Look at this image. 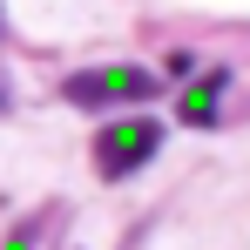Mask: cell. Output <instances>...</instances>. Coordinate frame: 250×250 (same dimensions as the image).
I'll return each mask as SVG.
<instances>
[{"label":"cell","instance_id":"obj_3","mask_svg":"<svg viewBox=\"0 0 250 250\" xmlns=\"http://www.w3.org/2000/svg\"><path fill=\"white\" fill-rule=\"evenodd\" d=\"M223 88H230V68H203L196 82L176 95V115L183 128H216V102H223Z\"/></svg>","mask_w":250,"mask_h":250},{"label":"cell","instance_id":"obj_5","mask_svg":"<svg viewBox=\"0 0 250 250\" xmlns=\"http://www.w3.org/2000/svg\"><path fill=\"white\" fill-rule=\"evenodd\" d=\"M0 34H7V27H0Z\"/></svg>","mask_w":250,"mask_h":250},{"label":"cell","instance_id":"obj_2","mask_svg":"<svg viewBox=\"0 0 250 250\" xmlns=\"http://www.w3.org/2000/svg\"><path fill=\"white\" fill-rule=\"evenodd\" d=\"M61 95H68L75 108H115V102L163 95V75H149V68H88V75H68Z\"/></svg>","mask_w":250,"mask_h":250},{"label":"cell","instance_id":"obj_4","mask_svg":"<svg viewBox=\"0 0 250 250\" xmlns=\"http://www.w3.org/2000/svg\"><path fill=\"white\" fill-rule=\"evenodd\" d=\"M0 108H7V88H0Z\"/></svg>","mask_w":250,"mask_h":250},{"label":"cell","instance_id":"obj_1","mask_svg":"<svg viewBox=\"0 0 250 250\" xmlns=\"http://www.w3.org/2000/svg\"><path fill=\"white\" fill-rule=\"evenodd\" d=\"M156 149H163V122H156V115H128V122H108L95 135V169H102L108 183H122V176H135Z\"/></svg>","mask_w":250,"mask_h":250}]
</instances>
